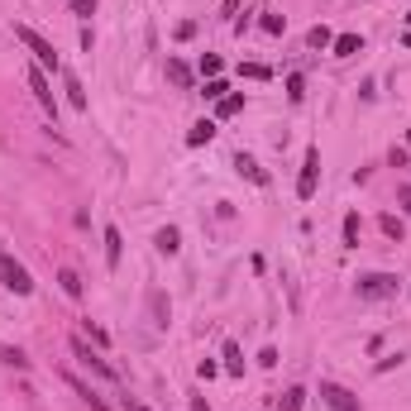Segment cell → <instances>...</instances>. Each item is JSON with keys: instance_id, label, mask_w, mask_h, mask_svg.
Wrapping results in <instances>:
<instances>
[{"instance_id": "obj_1", "label": "cell", "mask_w": 411, "mask_h": 411, "mask_svg": "<svg viewBox=\"0 0 411 411\" xmlns=\"http://www.w3.org/2000/svg\"><path fill=\"white\" fill-rule=\"evenodd\" d=\"M15 39L25 43L29 53H34V62L43 67V72H62V62H57V48L39 34V29H29V25H15Z\"/></svg>"}, {"instance_id": "obj_2", "label": "cell", "mask_w": 411, "mask_h": 411, "mask_svg": "<svg viewBox=\"0 0 411 411\" xmlns=\"http://www.w3.org/2000/svg\"><path fill=\"white\" fill-rule=\"evenodd\" d=\"M0 282H5V292H15V297H29V292H34V277H29V268L15 253H0Z\"/></svg>"}, {"instance_id": "obj_3", "label": "cell", "mask_w": 411, "mask_h": 411, "mask_svg": "<svg viewBox=\"0 0 411 411\" xmlns=\"http://www.w3.org/2000/svg\"><path fill=\"white\" fill-rule=\"evenodd\" d=\"M67 349H72V354H77V363H82V368H91L96 378H120V373H115V368H110V363H106L101 354H91L86 335H72V340H67Z\"/></svg>"}, {"instance_id": "obj_4", "label": "cell", "mask_w": 411, "mask_h": 411, "mask_svg": "<svg viewBox=\"0 0 411 411\" xmlns=\"http://www.w3.org/2000/svg\"><path fill=\"white\" fill-rule=\"evenodd\" d=\"M392 292H397V277L392 273H363L358 277V297H363V302H383Z\"/></svg>"}, {"instance_id": "obj_5", "label": "cell", "mask_w": 411, "mask_h": 411, "mask_svg": "<svg viewBox=\"0 0 411 411\" xmlns=\"http://www.w3.org/2000/svg\"><path fill=\"white\" fill-rule=\"evenodd\" d=\"M316 177H321V148H306L302 177H297V196H302V201H311V196H316Z\"/></svg>"}, {"instance_id": "obj_6", "label": "cell", "mask_w": 411, "mask_h": 411, "mask_svg": "<svg viewBox=\"0 0 411 411\" xmlns=\"http://www.w3.org/2000/svg\"><path fill=\"white\" fill-rule=\"evenodd\" d=\"M321 402H326L330 411H363V407H358V397H354V392H349V387L330 383V378H326V383H321Z\"/></svg>"}, {"instance_id": "obj_7", "label": "cell", "mask_w": 411, "mask_h": 411, "mask_svg": "<svg viewBox=\"0 0 411 411\" xmlns=\"http://www.w3.org/2000/svg\"><path fill=\"white\" fill-rule=\"evenodd\" d=\"M29 91H34V101H39V106L48 110V115H57V101H53V86H48V77H43V67H39V62H34V67H29Z\"/></svg>"}, {"instance_id": "obj_8", "label": "cell", "mask_w": 411, "mask_h": 411, "mask_svg": "<svg viewBox=\"0 0 411 411\" xmlns=\"http://www.w3.org/2000/svg\"><path fill=\"white\" fill-rule=\"evenodd\" d=\"M148 321L158 330H167V321H172V302H167L158 287H148Z\"/></svg>"}, {"instance_id": "obj_9", "label": "cell", "mask_w": 411, "mask_h": 411, "mask_svg": "<svg viewBox=\"0 0 411 411\" xmlns=\"http://www.w3.org/2000/svg\"><path fill=\"white\" fill-rule=\"evenodd\" d=\"M62 378H67V387H72V392H77V397H82V402H86L91 411H110V407H106V397H96V387H91V383H82L77 373H62Z\"/></svg>"}, {"instance_id": "obj_10", "label": "cell", "mask_w": 411, "mask_h": 411, "mask_svg": "<svg viewBox=\"0 0 411 411\" xmlns=\"http://www.w3.org/2000/svg\"><path fill=\"white\" fill-rule=\"evenodd\" d=\"M235 172H239V177H249V182H253V187H268V182H273V177H268V172H263V167L253 163V158H249V153H235Z\"/></svg>"}, {"instance_id": "obj_11", "label": "cell", "mask_w": 411, "mask_h": 411, "mask_svg": "<svg viewBox=\"0 0 411 411\" xmlns=\"http://www.w3.org/2000/svg\"><path fill=\"white\" fill-rule=\"evenodd\" d=\"M120 258H125V239H120L115 225H106V268H110V273L120 268Z\"/></svg>"}, {"instance_id": "obj_12", "label": "cell", "mask_w": 411, "mask_h": 411, "mask_svg": "<svg viewBox=\"0 0 411 411\" xmlns=\"http://www.w3.org/2000/svg\"><path fill=\"white\" fill-rule=\"evenodd\" d=\"M167 82L182 86V91H192V67H187L182 57H167Z\"/></svg>"}, {"instance_id": "obj_13", "label": "cell", "mask_w": 411, "mask_h": 411, "mask_svg": "<svg viewBox=\"0 0 411 411\" xmlns=\"http://www.w3.org/2000/svg\"><path fill=\"white\" fill-rule=\"evenodd\" d=\"M153 249H158V253H167V258H172V253H177V249H182V235H177V230H172V225H163V230H158V235H153Z\"/></svg>"}, {"instance_id": "obj_14", "label": "cell", "mask_w": 411, "mask_h": 411, "mask_svg": "<svg viewBox=\"0 0 411 411\" xmlns=\"http://www.w3.org/2000/svg\"><path fill=\"white\" fill-rule=\"evenodd\" d=\"M330 48H335V57H354V53H363V39L358 34H335Z\"/></svg>"}, {"instance_id": "obj_15", "label": "cell", "mask_w": 411, "mask_h": 411, "mask_svg": "<svg viewBox=\"0 0 411 411\" xmlns=\"http://www.w3.org/2000/svg\"><path fill=\"white\" fill-rule=\"evenodd\" d=\"M57 287H62V292H67V297H72V302H82V277L72 273V268H57Z\"/></svg>"}, {"instance_id": "obj_16", "label": "cell", "mask_w": 411, "mask_h": 411, "mask_svg": "<svg viewBox=\"0 0 411 411\" xmlns=\"http://www.w3.org/2000/svg\"><path fill=\"white\" fill-rule=\"evenodd\" d=\"M62 91H67V101L77 110H86V91H82V82H77V72H62Z\"/></svg>"}, {"instance_id": "obj_17", "label": "cell", "mask_w": 411, "mask_h": 411, "mask_svg": "<svg viewBox=\"0 0 411 411\" xmlns=\"http://www.w3.org/2000/svg\"><path fill=\"white\" fill-rule=\"evenodd\" d=\"M211 139H216V120H196L192 134H187V144H192V148H201V144H211Z\"/></svg>"}, {"instance_id": "obj_18", "label": "cell", "mask_w": 411, "mask_h": 411, "mask_svg": "<svg viewBox=\"0 0 411 411\" xmlns=\"http://www.w3.org/2000/svg\"><path fill=\"white\" fill-rule=\"evenodd\" d=\"M239 110H244V96H220L216 120H230V115H239Z\"/></svg>"}, {"instance_id": "obj_19", "label": "cell", "mask_w": 411, "mask_h": 411, "mask_svg": "<svg viewBox=\"0 0 411 411\" xmlns=\"http://www.w3.org/2000/svg\"><path fill=\"white\" fill-rule=\"evenodd\" d=\"M358 230H363V225H358V211H349V216H344V249H358Z\"/></svg>"}, {"instance_id": "obj_20", "label": "cell", "mask_w": 411, "mask_h": 411, "mask_svg": "<svg viewBox=\"0 0 411 411\" xmlns=\"http://www.w3.org/2000/svg\"><path fill=\"white\" fill-rule=\"evenodd\" d=\"M378 225H383V235H387V239H397V244H402V235H407V225H402V216H383Z\"/></svg>"}, {"instance_id": "obj_21", "label": "cell", "mask_w": 411, "mask_h": 411, "mask_svg": "<svg viewBox=\"0 0 411 411\" xmlns=\"http://www.w3.org/2000/svg\"><path fill=\"white\" fill-rule=\"evenodd\" d=\"M225 373H244V358H239V344H225Z\"/></svg>"}, {"instance_id": "obj_22", "label": "cell", "mask_w": 411, "mask_h": 411, "mask_svg": "<svg viewBox=\"0 0 411 411\" xmlns=\"http://www.w3.org/2000/svg\"><path fill=\"white\" fill-rule=\"evenodd\" d=\"M306 43H311V48H330V43H335V34H330L326 25H316L311 34H306Z\"/></svg>"}, {"instance_id": "obj_23", "label": "cell", "mask_w": 411, "mask_h": 411, "mask_svg": "<svg viewBox=\"0 0 411 411\" xmlns=\"http://www.w3.org/2000/svg\"><path fill=\"white\" fill-rule=\"evenodd\" d=\"M82 335L91 340V344H96V349H106V344H110V335H106L101 326H96V321H86V326H82Z\"/></svg>"}, {"instance_id": "obj_24", "label": "cell", "mask_w": 411, "mask_h": 411, "mask_svg": "<svg viewBox=\"0 0 411 411\" xmlns=\"http://www.w3.org/2000/svg\"><path fill=\"white\" fill-rule=\"evenodd\" d=\"M302 402H306V387H287V397H282L277 411H302Z\"/></svg>"}, {"instance_id": "obj_25", "label": "cell", "mask_w": 411, "mask_h": 411, "mask_svg": "<svg viewBox=\"0 0 411 411\" xmlns=\"http://www.w3.org/2000/svg\"><path fill=\"white\" fill-rule=\"evenodd\" d=\"M0 363H10V368H29V354H25V349H10V344H5V349H0Z\"/></svg>"}, {"instance_id": "obj_26", "label": "cell", "mask_w": 411, "mask_h": 411, "mask_svg": "<svg viewBox=\"0 0 411 411\" xmlns=\"http://www.w3.org/2000/svg\"><path fill=\"white\" fill-rule=\"evenodd\" d=\"M302 96H306V77L292 72V77H287V101H302Z\"/></svg>"}, {"instance_id": "obj_27", "label": "cell", "mask_w": 411, "mask_h": 411, "mask_svg": "<svg viewBox=\"0 0 411 411\" xmlns=\"http://www.w3.org/2000/svg\"><path fill=\"white\" fill-rule=\"evenodd\" d=\"M239 72H244V77H253V82H268V77H273V67H263V62H244Z\"/></svg>"}, {"instance_id": "obj_28", "label": "cell", "mask_w": 411, "mask_h": 411, "mask_svg": "<svg viewBox=\"0 0 411 411\" xmlns=\"http://www.w3.org/2000/svg\"><path fill=\"white\" fill-rule=\"evenodd\" d=\"M220 67H225L220 53H206V57H201V77H220Z\"/></svg>"}, {"instance_id": "obj_29", "label": "cell", "mask_w": 411, "mask_h": 411, "mask_svg": "<svg viewBox=\"0 0 411 411\" xmlns=\"http://www.w3.org/2000/svg\"><path fill=\"white\" fill-rule=\"evenodd\" d=\"M258 25H263V34H287V20L282 15H263Z\"/></svg>"}, {"instance_id": "obj_30", "label": "cell", "mask_w": 411, "mask_h": 411, "mask_svg": "<svg viewBox=\"0 0 411 411\" xmlns=\"http://www.w3.org/2000/svg\"><path fill=\"white\" fill-rule=\"evenodd\" d=\"M72 15H77V20H91V15H96V0H72Z\"/></svg>"}, {"instance_id": "obj_31", "label": "cell", "mask_w": 411, "mask_h": 411, "mask_svg": "<svg viewBox=\"0 0 411 411\" xmlns=\"http://www.w3.org/2000/svg\"><path fill=\"white\" fill-rule=\"evenodd\" d=\"M387 163H392V167H407V163H411V148H402V144H397V148L387 153Z\"/></svg>"}, {"instance_id": "obj_32", "label": "cell", "mask_w": 411, "mask_h": 411, "mask_svg": "<svg viewBox=\"0 0 411 411\" xmlns=\"http://www.w3.org/2000/svg\"><path fill=\"white\" fill-rule=\"evenodd\" d=\"M225 91H230V86L220 82V77H211V82H206V101H220V96H225Z\"/></svg>"}, {"instance_id": "obj_33", "label": "cell", "mask_w": 411, "mask_h": 411, "mask_svg": "<svg viewBox=\"0 0 411 411\" xmlns=\"http://www.w3.org/2000/svg\"><path fill=\"white\" fill-rule=\"evenodd\" d=\"M397 206L411 216V182H402V187H397Z\"/></svg>"}, {"instance_id": "obj_34", "label": "cell", "mask_w": 411, "mask_h": 411, "mask_svg": "<svg viewBox=\"0 0 411 411\" xmlns=\"http://www.w3.org/2000/svg\"><path fill=\"white\" fill-rule=\"evenodd\" d=\"M192 411H206V397H192Z\"/></svg>"}, {"instance_id": "obj_35", "label": "cell", "mask_w": 411, "mask_h": 411, "mask_svg": "<svg viewBox=\"0 0 411 411\" xmlns=\"http://www.w3.org/2000/svg\"><path fill=\"white\" fill-rule=\"evenodd\" d=\"M125 411H148V407H144V402H125Z\"/></svg>"}, {"instance_id": "obj_36", "label": "cell", "mask_w": 411, "mask_h": 411, "mask_svg": "<svg viewBox=\"0 0 411 411\" xmlns=\"http://www.w3.org/2000/svg\"><path fill=\"white\" fill-rule=\"evenodd\" d=\"M407 29H411V10H407Z\"/></svg>"}, {"instance_id": "obj_37", "label": "cell", "mask_w": 411, "mask_h": 411, "mask_svg": "<svg viewBox=\"0 0 411 411\" xmlns=\"http://www.w3.org/2000/svg\"><path fill=\"white\" fill-rule=\"evenodd\" d=\"M407 148H411V134H407Z\"/></svg>"}]
</instances>
